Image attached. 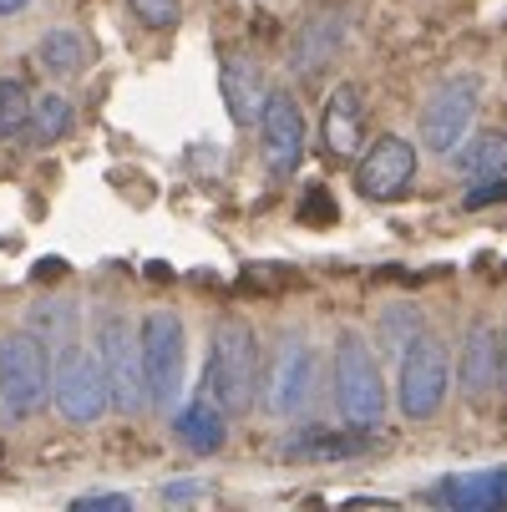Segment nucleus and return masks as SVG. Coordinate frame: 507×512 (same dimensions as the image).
Listing matches in <instances>:
<instances>
[{"instance_id":"19","label":"nucleus","mask_w":507,"mask_h":512,"mask_svg":"<svg viewBox=\"0 0 507 512\" xmlns=\"http://www.w3.org/2000/svg\"><path fill=\"white\" fill-rule=\"evenodd\" d=\"M452 168L462 178H502L507 173V132L502 127H487V132H467V142L452 153Z\"/></svg>"},{"instance_id":"12","label":"nucleus","mask_w":507,"mask_h":512,"mask_svg":"<svg viewBox=\"0 0 507 512\" xmlns=\"http://www.w3.org/2000/svg\"><path fill=\"white\" fill-rule=\"evenodd\" d=\"M502 386V330L492 320H472L462 330V350H457V391L482 406L492 391Z\"/></svg>"},{"instance_id":"21","label":"nucleus","mask_w":507,"mask_h":512,"mask_svg":"<svg viewBox=\"0 0 507 512\" xmlns=\"http://www.w3.org/2000/svg\"><path fill=\"white\" fill-rule=\"evenodd\" d=\"M71 122H77V112H71V102L61 92H46L36 97L31 107V122H26V137L36 142V148H51V142H61L71 132Z\"/></svg>"},{"instance_id":"11","label":"nucleus","mask_w":507,"mask_h":512,"mask_svg":"<svg viewBox=\"0 0 507 512\" xmlns=\"http://www.w3.org/2000/svg\"><path fill=\"white\" fill-rule=\"evenodd\" d=\"M411 178H416V148L406 137H396V132L376 137L371 148L360 153V163H355V188H360V198H371V203L401 198L411 188Z\"/></svg>"},{"instance_id":"13","label":"nucleus","mask_w":507,"mask_h":512,"mask_svg":"<svg viewBox=\"0 0 507 512\" xmlns=\"http://www.w3.org/2000/svg\"><path fill=\"white\" fill-rule=\"evenodd\" d=\"M350 36V11L345 6H320L300 21L295 41H289V71H300V77H320V71L340 56Z\"/></svg>"},{"instance_id":"23","label":"nucleus","mask_w":507,"mask_h":512,"mask_svg":"<svg viewBox=\"0 0 507 512\" xmlns=\"http://www.w3.org/2000/svg\"><path fill=\"white\" fill-rule=\"evenodd\" d=\"M127 6H132V16L148 26V31H173L178 16H183L178 0H127Z\"/></svg>"},{"instance_id":"27","label":"nucleus","mask_w":507,"mask_h":512,"mask_svg":"<svg viewBox=\"0 0 507 512\" xmlns=\"http://www.w3.org/2000/svg\"><path fill=\"white\" fill-rule=\"evenodd\" d=\"M31 6V0H0V16H21Z\"/></svg>"},{"instance_id":"14","label":"nucleus","mask_w":507,"mask_h":512,"mask_svg":"<svg viewBox=\"0 0 507 512\" xmlns=\"http://www.w3.org/2000/svg\"><path fill=\"white\" fill-rule=\"evenodd\" d=\"M269 82H264V66L249 56V51H224L219 56V97L234 117V127H259L264 117V102H269Z\"/></svg>"},{"instance_id":"9","label":"nucleus","mask_w":507,"mask_h":512,"mask_svg":"<svg viewBox=\"0 0 507 512\" xmlns=\"http://www.w3.org/2000/svg\"><path fill=\"white\" fill-rule=\"evenodd\" d=\"M477 102H482V82L477 77H447L421 107V148L437 153V158H452L467 142V132H472Z\"/></svg>"},{"instance_id":"17","label":"nucleus","mask_w":507,"mask_h":512,"mask_svg":"<svg viewBox=\"0 0 507 512\" xmlns=\"http://www.w3.org/2000/svg\"><path fill=\"white\" fill-rule=\"evenodd\" d=\"M431 502H442L452 512H487V507H507V467H487V472H452L447 482L431 487Z\"/></svg>"},{"instance_id":"2","label":"nucleus","mask_w":507,"mask_h":512,"mask_svg":"<svg viewBox=\"0 0 507 512\" xmlns=\"http://www.w3.org/2000/svg\"><path fill=\"white\" fill-rule=\"evenodd\" d=\"M330 401L345 426L355 431H376L386 421V376L376 365V350L360 330H340L330 350Z\"/></svg>"},{"instance_id":"5","label":"nucleus","mask_w":507,"mask_h":512,"mask_svg":"<svg viewBox=\"0 0 507 512\" xmlns=\"http://www.w3.org/2000/svg\"><path fill=\"white\" fill-rule=\"evenodd\" d=\"M315 391H320V350L310 345L305 330H284L264 360V381H259L264 411L279 421H295L315 406Z\"/></svg>"},{"instance_id":"25","label":"nucleus","mask_w":507,"mask_h":512,"mask_svg":"<svg viewBox=\"0 0 507 512\" xmlns=\"http://www.w3.org/2000/svg\"><path fill=\"white\" fill-rule=\"evenodd\" d=\"M92 507H117V512H127L132 497H127V492H87V497H71V512H92Z\"/></svg>"},{"instance_id":"16","label":"nucleus","mask_w":507,"mask_h":512,"mask_svg":"<svg viewBox=\"0 0 507 512\" xmlns=\"http://www.w3.org/2000/svg\"><path fill=\"white\" fill-rule=\"evenodd\" d=\"M229 411L219 401H208V396H193L178 416H173V436H178V447L193 452V457H213V452H224L229 442Z\"/></svg>"},{"instance_id":"10","label":"nucleus","mask_w":507,"mask_h":512,"mask_svg":"<svg viewBox=\"0 0 507 512\" xmlns=\"http://www.w3.org/2000/svg\"><path fill=\"white\" fill-rule=\"evenodd\" d=\"M259 142H264V168L274 178H295L300 173L305 148H310V127H305V112H300V102H295L289 87L269 92L264 117H259Z\"/></svg>"},{"instance_id":"8","label":"nucleus","mask_w":507,"mask_h":512,"mask_svg":"<svg viewBox=\"0 0 507 512\" xmlns=\"http://www.w3.org/2000/svg\"><path fill=\"white\" fill-rule=\"evenodd\" d=\"M142 325V371H148V396L153 411L178 406L183 371H188V330L178 310H148L137 320Z\"/></svg>"},{"instance_id":"18","label":"nucleus","mask_w":507,"mask_h":512,"mask_svg":"<svg viewBox=\"0 0 507 512\" xmlns=\"http://www.w3.org/2000/svg\"><path fill=\"white\" fill-rule=\"evenodd\" d=\"M371 452V431H330V426H305L284 442V457L295 462H345V457H360Z\"/></svg>"},{"instance_id":"28","label":"nucleus","mask_w":507,"mask_h":512,"mask_svg":"<svg viewBox=\"0 0 507 512\" xmlns=\"http://www.w3.org/2000/svg\"><path fill=\"white\" fill-rule=\"evenodd\" d=\"M502 391H507V320H502Z\"/></svg>"},{"instance_id":"4","label":"nucleus","mask_w":507,"mask_h":512,"mask_svg":"<svg viewBox=\"0 0 507 512\" xmlns=\"http://www.w3.org/2000/svg\"><path fill=\"white\" fill-rule=\"evenodd\" d=\"M452 350L442 345L437 330H416L406 345H401V376H396V406L406 421H437L447 396H452Z\"/></svg>"},{"instance_id":"3","label":"nucleus","mask_w":507,"mask_h":512,"mask_svg":"<svg viewBox=\"0 0 507 512\" xmlns=\"http://www.w3.org/2000/svg\"><path fill=\"white\" fill-rule=\"evenodd\" d=\"M97 360L107 371V391H112L117 416H142L153 406L148 371H142V325L122 305H107L97 315Z\"/></svg>"},{"instance_id":"1","label":"nucleus","mask_w":507,"mask_h":512,"mask_svg":"<svg viewBox=\"0 0 507 512\" xmlns=\"http://www.w3.org/2000/svg\"><path fill=\"white\" fill-rule=\"evenodd\" d=\"M259 335L249 320L229 315L208 330V371H203V396L208 401H219L234 421L254 411L259 401Z\"/></svg>"},{"instance_id":"20","label":"nucleus","mask_w":507,"mask_h":512,"mask_svg":"<svg viewBox=\"0 0 507 512\" xmlns=\"http://www.w3.org/2000/svg\"><path fill=\"white\" fill-rule=\"evenodd\" d=\"M36 61H41V71H51V77H82L87 71V61H92V46H87V36L82 31H71V26H51L41 41H36Z\"/></svg>"},{"instance_id":"6","label":"nucleus","mask_w":507,"mask_h":512,"mask_svg":"<svg viewBox=\"0 0 507 512\" xmlns=\"http://www.w3.org/2000/svg\"><path fill=\"white\" fill-rule=\"evenodd\" d=\"M51 401L71 426H97L112 411V391H107V371L87 340L66 335L56 345V371H51Z\"/></svg>"},{"instance_id":"7","label":"nucleus","mask_w":507,"mask_h":512,"mask_svg":"<svg viewBox=\"0 0 507 512\" xmlns=\"http://www.w3.org/2000/svg\"><path fill=\"white\" fill-rule=\"evenodd\" d=\"M51 371V345L36 330L0 335V406L11 421H26L51 401Z\"/></svg>"},{"instance_id":"22","label":"nucleus","mask_w":507,"mask_h":512,"mask_svg":"<svg viewBox=\"0 0 507 512\" xmlns=\"http://www.w3.org/2000/svg\"><path fill=\"white\" fill-rule=\"evenodd\" d=\"M31 107H36V97H31V87H26L21 77H0V142L16 137V132H26Z\"/></svg>"},{"instance_id":"24","label":"nucleus","mask_w":507,"mask_h":512,"mask_svg":"<svg viewBox=\"0 0 507 512\" xmlns=\"http://www.w3.org/2000/svg\"><path fill=\"white\" fill-rule=\"evenodd\" d=\"M502 198H507V173H502V178H477V188H467V193H462V208H467V213H477V208L502 203Z\"/></svg>"},{"instance_id":"15","label":"nucleus","mask_w":507,"mask_h":512,"mask_svg":"<svg viewBox=\"0 0 507 512\" xmlns=\"http://www.w3.org/2000/svg\"><path fill=\"white\" fill-rule=\"evenodd\" d=\"M320 142H325L335 158H355V153H360V142H366V92H360L355 82H340V87L325 97Z\"/></svg>"},{"instance_id":"26","label":"nucleus","mask_w":507,"mask_h":512,"mask_svg":"<svg viewBox=\"0 0 507 512\" xmlns=\"http://www.w3.org/2000/svg\"><path fill=\"white\" fill-rule=\"evenodd\" d=\"M158 497H163V502H193V497H203V487H198V482H168Z\"/></svg>"}]
</instances>
